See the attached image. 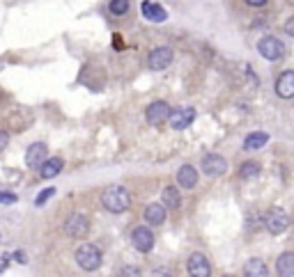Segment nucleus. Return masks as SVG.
Returning <instances> with one entry per match:
<instances>
[{"label":"nucleus","mask_w":294,"mask_h":277,"mask_svg":"<svg viewBox=\"0 0 294 277\" xmlns=\"http://www.w3.org/2000/svg\"><path fill=\"white\" fill-rule=\"evenodd\" d=\"M101 206H104L106 211H111V213H124V211L131 206L129 188H124L120 184L108 186L104 192H101Z\"/></svg>","instance_id":"1"},{"label":"nucleus","mask_w":294,"mask_h":277,"mask_svg":"<svg viewBox=\"0 0 294 277\" xmlns=\"http://www.w3.org/2000/svg\"><path fill=\"white\" fill-rule=\"evenodd\" d=\"M76 264H78V268L85 270V273H95V270L101 266V252H99V247L92 245V243H83L76 250Z\"/></svg>","instance_id":"2"},{"label":"nucleus","mask_w":294,"mask_h":277,"mask_svg":"<svg viewBox=\"0 0 294 277\" xmlns=\"http://www.w3.org/2000/svg\"><path fill=\"white\" fill-rule=\"evenodd\" d=\"M258 53L264 57V60L276 62V60H281V57L285 55V44H283L278 37L267 34V37H262L258 42Z\"/></svg>","instance_id":"3"},{"label":"nucleus","mask_w":294,"mask_h":277,"mask_svg":"<svg viewBox=\"0 0 294 277\" xmlns=\"http://www.w3.org/2000/svg\"><path fill=\"white\" fill-rule=\"evenodd\" d=\"M264 227L269 229V234H283L290 227V215L283 209H269L264 213Z\"/></svg>","instance_id":"4"},{"label":"nucleus","mask_w":294,"mask_h":277,"mask_svg":"<svg viewBox=\"0 0 294 277\" xmlns=\"http://www.w3.org/2000/svg\"><path fill=\"white\" fill-rule=\"evenodd\" d=\"M173 48L170 46H156L150 51V57H147V64H150V69H154V71H163V69H168L170 64H173Z\"/></svg>","instance_id":"5"},{"label":"nucleus","mask_w":294,"mask_h":277,"mask_svg":"<svg viewBox=\"0 0 294 277\" xmlns=\"http://www.w3.org/2000/svg\"><path fill=\"white\" fill-rule=\"evenodd\" d=\"M170 112H173V108H170L168 101H154V103L147 106L145 120H147V124H152V126H159V124L168 122Z\"/></svg>","instance_id":"6"},{"label":"nucleus","mask_w":294,"mask_h":277,"mask_svg":"<svg viewBox=\"0 0 294 277\" xmlns=\"http://www.w3.org/2000/svg\"><path fill=\"white\" fill-rule=\"evenodd\" d=\"M193 122H195V108H191V106L177 108V110H173L168 117V124L173 131H184V128H189Z\"/></svg>","instance_id":"7"},{"label":"nucleus","mask_w":294,"mask_h":277,"mask_svg":"<svg viewBox=\"0 0 294 277\" xmlns=\"http://www.w3.org/2000/svg\"><path fill=\"white\" fill-rule=\"evenodd\" d=\"M203 172L212 179H218L228 172V161H225L220 154H207L203 158Z\"/></svg>","instance_id":"8"},{"label":"nucleus","mask_w":294,"mask_h":277,"mask_svg":"<svg viewBox=\"0 0 294 277\" xmlns=\"http://www.w3.org/2000/svg\"><path fill=\"white\" fill-rule=\"evenodd\" d=\"M186 270L193 277H209L212 275V264L207 261V256L203 252H193L189 256V261H186Z\"/></svg>","instance_id":"9"},{"label":"nucleus","mask_w":294,"mask_h":277,"mask_svg":"<svg viewBox=\"0 0 294 277\" xmlns=\"http://www.w3.org/2000/svg\"><path fill=\"white\" fill-rule=\"evenodd\" d=\"M131 245L138 252H152V247H154V234H152L150 227H136L131 231Z\"/></svg>","instance_id":"10"},{"label":"nucleus","mask_w":294,"mask_h":277,"mask_svg":"<svg viewBox=\"0 0 294 277\" xmlns=\"http://www.w3.org/2000/svg\"><path fill=\"white\" fill-rule=\"evenodd\" d=\"M65 229L69 236H74V239H83V236H87V231H90V220H87L83 213H71V217L65 225Z\"/></svg>","instance_id":"11"},{"label":"nucleus","mask_w":294,"mask_h":277,"mask_svg":"<svg viewBox=\"0 0 294 277\" xmlns=\"http://www.w3.org/2000/svg\"><path fill=\"white\" fill-rule=\"evenodd\" d=\"M46 158H48L46 145H44V142H35V145H30L26 151V165L30 167V170H39Z\"/></svg>","instance_id":"12"},{"label":"nucleus","mask_w":294,"mask_h":277,"mask_svg":"<svg viewBox=\"0 0 294 277\" xmlns=\"http://www.w3.org/2000/svg\"><path fill=\"white\" fill-rule=\"evenodd\" d=\"M166 217H168V209L163 206V202H152V204H147V209H145V220L150 222V225H154V227H159V225H163L166 222Z\"/></svg>","instance_id":"13"},{"label":"nucleus","mask_w":294,"mask_h":277,"mask_svg":"<svg viewBox=\"0 0 294 277\" xmlns=\"http://www.w3.org/2000/svg\"><path fill=\"white\" fill-rule=\"evenodd\" d=\"M177 184L184 188V190H193L198 186V170L193 165H182L177 170Z\"/></svg>","instance_id":"14"},{"label":"nucleus","mask_w":294,"mask_h":277,"mask_svg":"<svg viewBox=\"0 0 294 277\" xmlns=\"http://www.w3.org/2000/svg\"><path fill=\"white\" fill-rule=\"evenodd\" d=\"M276 94L281 98L294 96V71H283L276 81Z\"/></svg>","instance_id":"15"},{"label":"nucleus","mask_w":294,"mask_h":277,"mask_svg":"<svg viewBox=\"0 0 294 277\" xmlns=\"http://www.w3.org/2000/svg\"><path fill=\"white\" fill-rule=\"evenodd\" d=\"M140 9H143V16L147 18V21H152V23H163L166 18H168V14H166V9L161 7V5L150 3V0H143V5H140Z\"/></svg>","instance_id":"16"},{"label":"nucleus","mask_w":294,"mask_h":277,"mask_svg":"<svg viewBox=\"0 0 294 277\" xmlns=\"http://www.w3.org/2000/svg\"><path fill=\"white\" fill-rule=\"evenodd\" d=\"M62 167H65V163H62L60 156L46 158V161L42 163V167H39V176H42V179H53V176H58L62 172Z\"/></svg>","instance_id":"17"},{"label":"nucleus","mask_w":294,"mask_h":277,"mask_svg":"<svg viewBox=\"0 0 294 277\" xmlns=\"http://www.w3.org/2000/svg\"><path fill=\"white\" fill-rule=\"evenodd\" d=\"M276 273L281 277H294V252H283L276 259Z\"/></svg>","instance_id":"18"},{"label":"nucleus","mask_w":294,"mask_h":277,"mask_svg":"<svg viewBox=\"0 0 294 277\" xmlns=\"http://www.w3.org/2000/svg\"><path fill=\"white\" fill-rule=\"evenodd\" d=\"M269 142V135L267 133H262V131H253V133H248L246 137H244V149L246 151H255V149H262L264 145Z\"/></svg>","instance_id":"19"},{"label":"nucleus","mask_w":294,"mask_h":277,"mask_svg":"<svg viewBox=\"0 0 294 277\" xmlns=\"http://www.w3.org/2000/svg\"><path fill=\"white\" fill-rule=\"evenodd\" d=\"M161 202H163L166 209H179L182 206V195H179V190L175 186H168L163 188V192H161Z\"/></svg>","instance_id":"20"},{"label":"nucleus","mask_w":294,"mask_h":277,"mask_svg":"<svg viewBox=\"0 0 294 277\" xmlns=\"http://www.w3.org/2000/svg\"><path fill=\"white\" fill-rule=\"evenodd\" d=\"M244 275H248V277H267L269 275V268H267V264H264L262 259H248L246 261V266H244Z\"/></svg>","instance_id":"21"},{"label":"nucleus","mask_w":294,"mask_h":277,"mask_svg":"<svg viewBox=\"0 0 294 277\" xmlns=\"http://www.w3.org/2000/svg\"><path fill=\"white\" fill-rule=\"evenodd\" d=\"M258 176H260V165L255 161H246L242 167H239V179L251 181V179H258Z\"/></svg>","instance_id":"22"},{"label":"nucleus","mask_w":294,"mask_h":277,"mask_svg":"<svg viewBox=\"0 0 294 277\" xmlns=\"http://www.w3.org/2000/svg\"><path fill=\"white\" fill-rule=\"evenodd\" d=\"M129 9H131L129 0H111V14L113 16H124Z\"/></svg>","instance_id":"23"},{"label":"nucleus","mask_w":294,"mask_h":277,"mask_svg":"<svg viewBox=\"0 0 294 277\" xmlns=\"http://www.w3.org/2000/svg\"><path fill=\"white\" fill-rule=\"evenodd\" d=\"M53 195H56V188H46V190H42V192H39V195H37L35 204H37V206H44L48 200H51Z\"/></svg>","instance_id":"24"},{"label":"nucleus","mask_w":294,"mask_h":277,"mask_svg":"<svg viewBox=\"0 0 294 277\" xmlns=\"http://www.w3.org/2000/svg\"><path fill=\"white\" fill-rule=\"evenodd\" d=\"M16 200H19V197L14 195V192L0 190V204H5V206H7V204H14V202H16Z\"/></svg>","instance_id":"25"},{"label":"nucleus","mask_w":294,"mask_h":277,"mask_svg":"<svg viewBox=\"0 0 294 277\" xmlns=\"http://www.w3.org/2000/svg\"><path fill=\"white\" fill-rule=\"evenodd\" d=\"M7 145H9V135L5 131H0V151L7 149Z\"/></svg>","instance_id":"26"},{"label":"nucleus","mask_w":294,"mask_h":277,"mask_svg":"<svg viewBox=\"0 0 294 277\" xmlns=\"http://www.w3.org/2000/svg\"><path fill=\"white\" fill-rule=\"evenodd\" d=\"M122 275H140V270L134 266H126V268H122Z\"/></svg>","instance_id":"27"},{"label":"nucleus","mask_w":294,"mask_h":277,"mask_svg":"<svg viewBox=\"0 0 294 277\" xmlns=\"http://www.w3.org/2000/svg\"><path fill=\"white\" fill-rule=\"evenodd\" d=\"M9 261H12V254H5L3 259H0V273H3V270L7 268V264H9Z\"/></svg>","instance_id":"28"},{"label":"nucleus","mask_w":294,"mask_h":277,"mask_svg":"<svg viewBox=\"0 0 294 277\" xmlns=\"http://www.w3.org/2000/svg\"><path fill=\"white\" fill-rule=\"evenodd\" d=\"M285 32H287V34H290V37H294V16H292V18H290V21H287V23H285Z\"/></svg>","instance_id":"29"},{"label":"nucleus","mask_w":294,"mask_h":277,"mask_svg":"<svg viewBox=\"0 0 294 277\" xmlns=\"http://www.w3.org/2000/svg\"><path fill=\"white\" fill-rule=\"evenodd\" d=\"M246 5H251V7H264L267 0H246Z\"/></svg>","instance_id":"30"},{"label":"nucleus","mask_w":294,"mask_h":277,"mask_svg":"<svg viewBox=\"0 0 294 277\" xmlns=\"http://www.w3.org/2000/svg\"><path fill=\"white\" fill-rule=\"evenodd\" d=\"M14 256H16V261H21V264H26V256H23V252H21V250H19Z\"/></svg>","instance_id":"31"}]
</instances>
